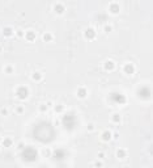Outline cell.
Instances as JSON below:
<instances>
[{
	"instance_id": "1",
	"label": "cell",
	"mask_w": 153,
	"mask_h": 168,
	"mask_svg": "<svg viewBox=\"0 0 153 168\" xmlns=\"http://www.w3.org/2000/svg\"><path fill=\"white\" fill-rule=\"evenodd\" d=\"M22 159L25 162H34L37 159V151L32 147H24L22 148Z\"/></svg>"
},
{
	"instance_id": "2",
	"label": "cell",
	"mask_w": 153,
	"mask_h": 168,
	"mask_svg": "<svg viewBox=\"0 0 153 168\" xmlns=\"http://www.w3.org/2000/svg\"><path fill=\"white\" fill-rule=\"evenodd\" d=\"M137 95L141 97V98H148L149 96H151V89L149 88H147V87H141V88L137 91Z\"/></svg>"
},
{
	"instance_id": "3",
	"label": "cell",
	"mask_w": 153,
	"mask_h": 168,
	"mask_svg": "<svg viewBox=\"0 0 153 168\" xmlns=\"http://www.w3.org/2000/svg\"><path fill=\"white\" fill-rule=\"evenodd\" d=\"M28 89L25 88V87H20V88L17 89V96L20 97V98H26L28 97Z\"/></svg>"
},
{
	"instance_id": "4",
	"label": "cell",
	"mask_w": 153,
	"mask_h": 168,
	"mask_svg": "<svg viewBox=\"0 0 153 168\" xmlns=\"http://www.w3.org/2000/svg\"><path fill=\"white\" fill-rule=\"evenodd\" d=\"M109 11L111 13H118L119 12V3H110V5H109Z\"/></svg>"
},
{
	"instance_id": "5",
	"label": "cell",
	"mask_w": 153,
	"mask_h": 168,
	"mask_svg": "<svg viewBox=\"0 0 153 168\" xmlns=\"http://www.w3.org/2000/svg\"><path fill=\"white\" fill-rule=\"evenodd\" d=\"M54 11H55L56 13H63L64 12V5L62 4V3H55Z\"/></svg>"
},
{
	"instance_id": "6",
	"label": "cell",
	"mask_w": 153,
	"mask_h": 168,
	"mask_svg": "<svg viewBox=\"0 0 153 168\" xmlns=\"http://www.w3.org/2000/svg\"><path fill=\"white\" fill-rule=\"evenodd\" d=\"M54 158H55V159H58V160L64 159V151H63V150H56V151H55V154H54Z\"/></svg>"
},
{
	"instance_id": "7",
	"label": "cell",
	"mask_w": 153,
	"mask_h": 168,
	"mask_svg": "<svg viewBox=\"0 0 153 168\" xmlns=\"http://www.w3.org/2000/svg\"><path fill=\"white\" fill-rule=\"evenodd\" d=\"M85 36H86L88 38H93V37H95V30H94L93 28H88L86 32H85Z\"/></svg>"
},
{
	"instance_id": "8",
	"label": "cell",
	"mask_w": 153,
	"mask_h": 168,
	"mask_svg": "<svg viewBox=\"0 0 153 168\" xmlns=\"http://www.w3.org/2000/svg\"><path fill=\"white\" fill-rule=\"evenodd\" d=\"M113 98H114V101H118V102H124V97L122 96L120 93H113Z\"/></svg>"
},
{
	"instance_id": "9",
	"label": "cell",
	"mask_w": 153,
	"mask_h": 168,
	"mask_svg": "<svg viewBox=\"0 0 153 168\" xmlns=\"http://www.w3.org/2000/svg\"><path fill=\"white\" fill-rule=\"evenodd\" d=\"M77 96H79L80 98L85 97V96H86V89H85V88H82V87H80V88L77 89Z\"/></svg>"
},
{
	"instance_id": "10",
	"label": "cell",
	"mask_w": 153,
	"mask_h": 168,
	"mask_svg": "<svg viewBox=\"0 0 153 168\" xmlns=\"http://www.w3.org/2000/svg\"><path fill=\"white\" fill-rule=\"evenodd\" d=\"M26 38H28V41H34L35 40V33H34L33 30H29V32L26 33Z\"/></svg>"
},
{
	"instance_id": "11",
	"label": "cell",
	"mask_w": 153,
	"mask_h": 168,
	"mask_svg": "<svg viewBox=\"0 0 153 168\" xmlns=\"http://www.w3.org/2000/svg\"><path fill=\"white\" fill-rule=\"evenodd\" d=\"M124 72H126V74H128V75H131L133 72V66H132V64H126V66H124Z\"/></svg>"
},
{
	"instance_id": "12",
	"label": "cell",
	"mask_w": 153,
	"mask_h": 168,
	"mask_svg": "<svg viewBox=\"0 0 153 168\" xmlns=\"http://www.w3.org/2000/svg\"><path fill=\"white\" fill-rule=\"evenodd\" d=\"M3 33H4V36L5 37H8V36H12V33H13V29L12 28H9V26H7V28L3 29Z\"/></svg>"
},
{
	"instance_id": "13",
	"label": "cell",
	"mask_w": 153,
	"mask_h": 168,
	"mask_svg": "<svg viewBox=\"0 0 153 168\" xmlns=\"http://www.w3.org/2000/svg\"><path fill=\"white\" fill-rule=\"evenodd\" d=\"M114 66H115V64H114V62H111V60H107V62L105 63V67L107 68V70H113Z\"/></svg>"
},
{
	"instance_id": "14",
	"label": "cell",
	"mask_w": 153,
	"mask_h": 168,
	"mask_svg": "<svg viewBox=\"0 0 153 168\" xmlns=\"http://www.w3.org/2000/svg\"><path fill=\"white\" fill-rule=\"evenodd\" d=\"M111 138V134H110V131H105L104 134H102V139L104 140H109Z\"/></svg>"
},
{
	"instance_id": "15",
	"label": "cell",
	"mask_w": 153,
	"mask_h": 168,
	"mask_svg": "<svg viewBox=\"0 0 153 168\" xmlns=\"http://www.w3.org/2000/svg\"><path fill=\"white\" fill-rule=\"evenodd\" d=\"M118 156H119V159H123L126 156V151L124 150H119V151H118Z\"/></svg>"
},
{
	"instance_id": "16",
	"label": "cell",
	"mask_w": 153,
	"mask_h": 168,
	"mask_svg": "<svg viewBox=\"0 0 153 168\" xmlns=\"http://www.w3.org/2000/svg\"><path fill=\"white\" fill-rule=\"evenodd\" d=\"M33 78L35 79V80H39V79L42 78V74H41V72H34V74H33Z\"/></svg>"
},
{
	"instance_id": "17",
	"label": "cell",
	"mask_w": 153,
	"mask_h": 168,
	"mask_svg": "<svg viewBox=\"0 0 153 168\" xmlns=\"http://www.w3.org/2000/svg\"><path fill=\"white\" fill-rule=\"evenodd\" d=\"M5 72H7V74H12V72H13V67L12 66H7L5 67Z\"/></svg>"
},
{
	"instance_id": "18",
	"label": "cell",
	"mask_w": 153,
	"mask_h": 168,
	"mask_svg": "<svg viewBox=\"0 0 153 168\" xmlns=\"http://www.w3.org/2000/svg\"><path fill=\"white\" fill-rule=\"evenodd\" d=\"M113 121H114V122H119V121H120L119 114H114V116H113Z\"/></svg>"
},
{
	"instance_id": "19",
	"label": "cell",
	"mask_w": 153,
	"mask_h": 168,
	"mask_svg": "<svg viewBox=\"0 0 153 168\" xmlns=\"http://www.w3.org/2000/svg\"><path fill=\"white\" fill-rule=\"evenodd\" d=\"M51 38H52L51 34H48V33H47V34H45V40H46V41H50Z\"/></svg>"
},
{
	"instance_id": "20",
	"label": "cell",
	"mask_w": 153,
	"mask_h": 168,
	"mask_svg": "<svg viewBox=\"0 0 153 168\" xmlns=\"http://www.w3.org/2000/svg\"><path fill=\"white\" fill-rule=\"evenodd\" d=\"M17 112L18 113H22V112H24V106H22V105L21 106H17Z\"/></svg>"
},
{
	"instance_id": "21",
	"label": "cell",
	"mask_w": 153,
	"mask_h": 168,
	"mask_svg": "<svg viewBox=\"0 0 153 168\" xmlns=\"http://www.w3.org/2000/svg\"><path fill=\"white\" fill-rule=\"evenodd\" d=\"M105 30H106V32L109 33L110 30H111V26H110V25H106V26H105Z\"/></svg>"
},
{
	"instance_id": "22",
	"label": "cell",
	"mask_w": 153,
	"mask_h": 168,
	"mask_svg": "<svg viewBox=\"0 0 153 168\" xmlns=\"http://www.w3.org/2000/svg\"><path fill=\"white\" fill-rule=\"evenodd\" d=\"M5 146H8V144H12V140H11V139H5Z\"/></svg>"
},
{
	"instance_id": "23",
	"label": "cell",
	"mask_w": 153,
	"mask_h": 168,
	"mask_svg": "<svg viewBox=\"0 0 153 168\" xmlns=\"http://www.w3.org/2000/svg\"><path fill=\"white\" fill-rule=\"evenodd\" d=\"M88 130H93V125H92V124L88 125Z\"/></svg>"
},
{
	"instance_id": "24",
	"label": "cell",
	"mask_w": 153,
	"mask_h": 168,
	"mask_svg": "<svg viewBox=\"0 0 153 168\" xmlns=\"http://www.w3.org/2000/svg\"><path fill=\"white\" fill-rule=\"evenodd\" d=\"M41 110H43V112H45V110H46V106H45V105H41Z\"/></svg>"
},
{
	"instance_id": "25",
	"label": "cell",
	"mask_w": 153,
	"mask_h": 168,
	"mask_svg": "<svg viewBox=\"0 0 153 168\" xmlns=\"http://www.w3.org/2000/svg\"><path fill=\"white\" fill-rule=\"evenodd\" d=\"M0 51H1V47H0Z\"/></svg>"
},
{
	"instance_id": "26",
	"label": "cell",
	"mask_w": 153,
	"mask_h": 168,
	"mask_svg": "<svg viewBox=\"0 0 153 168\" xmlns=\"http://www.w3.org/2000/svg\"><path fill=\"white\" fill-rule=\"evenodd\" d=\"M124 168H128V167H124Z\"/></svg>"
}]
</instances>
